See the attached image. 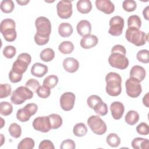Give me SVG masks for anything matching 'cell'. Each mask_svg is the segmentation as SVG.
Instances as JSON below:
<instances>
[{
  "mask_svg": "<svg viewBox=\"0 0 149 149\" xmlns=\"http://www.w3.org/2000/svg\"><path fill=\"white\" fill-rule=\"evenodd\" d=\"M58 80V77L56 75H49L44 79L43 81V85L51 89L57 85Z\"/></svg>",
  "mask_w": 149,
  "mask_h": 149,
  "instance_id": "obj_33",
  "label": "cell"
},
{
  "mask_svg": "<svg viewBox=\"0 0 149 149\" xmlns=\"http://www.w3.org/2000/svg\"><path fill=\"white\" fill-rule=\"evenodd\" d=\"M106 141L109 146L112 147H116L119 146L120 143V139L117 134L112 133L107 136Z\"/></svg>",
  "mask_w": 149,
  "mask_h": 149,
  "instance_id": "obj_28",
  "label": "cell"
},
{
  "mask_svg": "<svg viewBox=\"0 0 149 149\" xmlns=\"http://www.w3.org/2000/svg\"><path fill=\"white\" fill-rule=\"evenodd\" d=\"M73 134L77 137H83L87 133V127L83 123L76 124L73 129Z\"/></svg>",
  "mask_w": 149,
  "mask_h": 149,
  "instance_id": "obj_27",
  "label": "cell"
},
{
  "mask_svg": "<svg viewBox=\"0 0 149 149\" xmlns=\"http://www.w3.org/2000/svg\"><path fill=\"white\" fill-rule=\"evenodd\" d=\"M48 117L51 129H56L62 126V119L60 115L56 113H52L49 115Z\"/></svg>",
  "mask_w": 149,
  "mask_h": 149,
  "instance_id": "obj_23",
  "label": "cell"
},
{
  "mask_svg": "<svg viewBox=\"0 0 149 149\" xmlns=\"http://www.w3.org/2000/svg\"><path fill=\"white\" fill-rule=\"evenodd\" d=\"M101 101H102L101 98L97 95H91L89 96L87 100L88 106L93 109Z\"/></svg>",
  "mask_w": 149,
  "mask_h": 149,
  "instance_id": "obj_38",
  "label": "cell"
},
{
  "mask_svg": "<svg viewBox=\"0 0 149 149\" xmlns=\"http://www.w3.org/2000/svg\"><path fill=\"white\" fill-rule=\"evenodd\" d=\"M33 92L26 86H20L14 90L11 95L10 101L16 105H20L27 100L31 99Z\"/></svg>",
  "mask_w": 149,
  "mask_h": 149,
  "instance_id": "obj_4",
  "label": "cell"
},
{
  "mask_svg": "<svg viewBox=\"0 0 149 149\" xmlns=\"http://www.w3.org/2000/svg\"><path fill=\"white\" fill-rule=\"evenodd\" d=\"M98 42V37L93 34H89L83 37L81 39L80 44L84 49H90L95 47Z\"/></svg>",
  "mask_w": 149,
  "mask_h": 149,
  "instance_id": "obj_14",
  "label": "cell"
},
{
  "mask_svg": "<svg viewBox=\"0 0 149 149\" xmlns=\"http://www.w3.org/2000/svg\"><path fill=\"white\" fill-rule=\"evenodd\" d=\"M108 63L113 68L119 69H125L129 66L127 58L122 54L111 53L108 58Z\"/></svg>",
  "mask_w": 149,
  "mask_h": 149,
  "instance_id": "obj_7",
  "label": "cell"
},
{
  "mask_svg": "<svg viewBox=\"0 0 149 149\" xmlns=\"http://www.w3.org/2000/svg\"><path fill=\"white\" fill-rule=\"evenodd\" d=\"M32 125L35 130L42 133L48 132L51 129L48 116H39L35 118Z\"/></svg>",
  "mask_w": 149,
  "mask_h": 149,
  "instance_id": "obj_11",
  "label": "cell"
},
{
  "mask_svg": "<svg viewBox=\"0 0 149 149\" xmlns=\"http://www.w3.org/2000/svg\"><path fill=\"white\" fill-rule=\"evenodd\" d=\"M107 93L112 97H116L122 91V78L121 76L115 72H109L105 76Z\"/></svg>",
  "mask_w": 149,
  "mask_h": 149,
  "instance_id": "obj_1",
  "label": "cell"
},
{
  "mask_svg": "<svg viewBox=\"0 0 149 149\" xmlns=\"http://www.w3.org/2000/svg\"><path fill=\"white\" fill-rule=\"evenodd\" d=\"M63 67L66 72L69 73H74L79 68V63L76 59L68 57L63 60Z\"/></svg>",
  "mask_w": 149,
  "mask_h": 149,
  "instance_id": "obj_15",
  "label": "cell"
},
{
  "mask_svg": "<svg viewBox=\"0 0 149 149\" xmlns=\"http://www.w3.org/2000/svg\"><path fill=\"white\" fill-rule=\"evenodd\" d=\"M126 40L135 45L140 47L144 45L148 41V34L139 29L134 27H128L125 33Z\"/></svg>",
  "mask_w": 149,
  "mask_h": 149,
  "instance_id": "obj_2",
  "label": "cell"
},
{
  "mask_svg": "<svg viewBox=\"0 0 149 149\" xmlns=\"http://www.w3.org/2000/svg\"><path fill=\"white\" fill-rule=\"evenodd\" d=\"M56 10L60 18L63 19H69L73 13L72 1L65 0L59 1L56 5Z\"/></svg>",
  "mask_w": 149,
  "mask_h": 149,
  "instance_id": "obj_9",
  "label": "cell"
},
{
  "mask_svg": "<svg viewBox=\"0 0 149 149\" xmlns=\"http://www.w3.org/2000/svg\"><path fill=\"white\" fill-rule=\"evenodd\" d=\"M8 130L10 135L14 138L17 139L21 136L22 128L20 126L16 123H11L9 127Z\"/></svg>",
  "mask_w": 149,
  "mask_h": 149,
  "instance_id": "obj_31",
  "label": "cell"
},
{
  "mask_svg": "<svg viewBox=\"0 0 149 149\" xmlns=\"http://www.w3.org/2000/svg\"><path fill=\"white\" fill-rule=\"evenodd\" d=\"M137 59L143 63H148L149 62L148 51L147 49H141L136 54Z\"/></svg>",
  "mask_w": 149,
  "mask_h": 149,
  "instance_id": "obj_41",
  "label": "cell"
},
{
  "mask_svg": "<svg viewBox=\"0 0 149 149\" xmlns=\"http://www.w3.org/2000/svg\"><path fill=\"white\" fill-rule=\"evenodd\" d=\"M122 8L128 12H133L137 8V3L133 0H125L123 2Z\"/></svg>",
  "mask_w": 149,
  "mask_h": 149,
  "instance_id": "obj_43",
  "label": "cell"
},
{
  "mask_svg": "<svg viewBox=\"0 0 149 149\" xmlns=\"http://www.w3.org/2000/svg\"><path fill=\"white\" fill-rule=\"evenodd\" d=\"M35 143L33 139L26 137L22 140L17 145L18 149H32L34 147Z\"/></svg>",
  "mask_w": 149,
  "mask_h": 149,
  "instance_id": "obj_29",
  "label": "cell"
},
{
  "mask_svg": "<svg viewBox=\"0 0 149 149\" xmlns=\"http://www.w3.org/2000/svg\"><path fill=\"white\" fill-rule=\"evenodd\" d=\"M73 31L72 26L69 23H62L58 27V33L62 37H69L73 33Z\"/></svg>",
  "mask_w": 149,
  "mask_h": 149,
  "instance_id": "obj_20",
  "label": "cell"
},
{
  "mask_svg": "<svg viewBox=\"0 0 149 149\" xmlns=\"http://www.w3.org/2000/svg\"><path fill=\"white\" fill-rule=\"evenodd\" d=\"M114 52L119 53V54H122L123 55H126V51L124 46L120 44H117L114 45L111 49V53H114Z\"/></svg>",
  "mask_w": 149,
  "mask_h": 149,
  "instance_id": "obj_51",
  "label": "cell"
},
{
  "mask_svg": "<svg viewBox=\"0 0 149 149\" xmlns=\"http://www.w3.org/2000/svg\"><path fill=\"white\" fill-rule=\"evenodd\" d=\"M125 122L129 125H134L139 120V115L136 111L130 110L127 112L125 117Z\"/></svg>",
  "mask_w": 149,
  "mask_h": 149,
  "instance_id": "obj_24",
  "label": "cell"
},
{
  "mask_svg": "<svg viewBox=\"0 0 149 149\" xmlns=\"http://www.w3.org/2000/svg\"><path fill=\"white\" fill-rule=\"evenodd\" d=\"M40 57L44 62H50L55 57V52L50 48H45L40 52Z\"/></svg>",
  "mask_w": 149,
  "mask_h": 149,
  "instance_id": "obj_25",
  "label": "cell"
},
{
  "mask_svg": "<svg viewBox=\"0 0 149 149\" xmlns=\"http://www.w3.org/2000/svg\"><path fill=\"white\" fill-rule=\"evenodd\" d=\"M143 103L146 107H149V101H148V93H147L143 98Z\"/></svg>",
  "mask_w": 149,
  "mask_h": 149,
  "instance_id": "obj_53",
  "label": "cell"
},
{
  "mask_svg": "<svg viewBox=\"0 0 149 149\" xmlns=\"http://www.w3.org/2000/svg\"><path fill=\"white\" fill-rule=\"evenodd\" d=\"M76 29L78 34L82 37H84L90 34L91 31V25L88 20H81L77 23Z\"/></svg>",
  "mask_w": 149,
  "mask_h": 149,
  "instance_id": "obj_16",
  "label": "cell"
},
{
  "mask_svg": "<svg viewBox=\"0 0 149 149\" xmlns=\"http://www.w3.org/2000/svg\"><path fill=\"white\" fill-rule=\"evenodd\" d=\"M37 95L41 98H47L51 94V88L42 85L40 86L36 91Z\"/></svg>",
  "mask_w": 149,
  "mask_h": 149,
  "instance_id": "obj_40",
  "label": "cell"
},
{
  "mask_svg": "<svg viewBox=\"0 0 149 149\" xmlns=\"http://www.w3.org/2000/svg\"><path fill=\"white\" fill-rule=\"evenodd\" d=\"M22 77H23V74H19L17 73H16L11 70L9 73V80L13 83H16L20 81Z\"/></svg>",
  "mask_w": 149,
  "mask_h": 149,
  "instance_id": "obj_48",
  "label": "cell"
},
{
  "mask_svg": "<svg viewBox=\"0 0 149 149\" xmlns=\"http://www.w3.org/2000/svg\"><path fill=\"white\" fill-rule=\"evenodd\" d=\"M35 26L36 33L34 36L49 40V36L51 33V23L48 18L44 16L37 17L35 21Z\"/></svg>",
  "mask_w": 149,
  "mask_h": 149,
  "instance_id": "obj_3",
  "label": "cell"
},
{
  "mask_svg": "<svg viewBox=\"0 0 149 149\" xmlns=\"http://www.w3.org/2000/svg\"><path fill=\"white\" fill-rule=\"evenodd\" d=\"M12 91L11 86L9 84H0V98H5L10 95Z\"/></svg>",
  "mask_w": 149,
  "mask_h": 149,
  "instance_id": "obj_39",
  "label": "cell"
},
{
  "mask_svg": "<svg viewBox=\"0 0 149 149\" xmlns=\"http://www.w3.org/2000/svg\"><path fill=\"white\" fill-rule=\"evenodd\" d=\"M87 125L91 131L98 135L104 134L107 130L104 121L98 115H92L87 119Z\"/></svg>",
  "mask_w": 149,
  "mask_h": 149,
  "instance_id": "obj_5",
  "label": "cell"
},
{
  "mask_svg": "<svg viewBox=\"0 0 149 149\" xmlns=\"http://www.w3.org/2000/svg\"><path fill=\"white\" fill-rule=\"evenodd\" d=\"M29 65V64L26 62L17 58L16 60L13 63L11 70L16 73L23 74L27 69Z\"/></svg>",
  "mask_w": 149,
  "mask_h": 149,
  "instance_id": "obj_19",
  "label": "cell"
},
{
  "mask_svg": "<svg viewBox=\"0 0 149 149\" xmlns=\"http://www.w3.org/2000/svg\"><path fill=\"white\" fill-rule=\"evenodd\" d=\"M76 97L75 95L72 92L64 93L60 98V105L61 108L65 111H69L73 109Z\"/></svg>",
  "mask_w": 149,
  "mask_h": 149,
  "instance_id": "obj_10",
  "label": "cell"
},
{
  "mask_svg": "<svg viewBox=\"0 0 149 149\" xmlns=\"http://www.w3.org/2000/svg\"><path fill=\"white\" fill-rule=\"evenodd\" d=\"M95 6L98 10L107 15L113 13L115 10V5L109 0H97Z\"/></svg>",
  "mask_w": 149,
  "mask_h": 149,
  "instance_id": "obj_12",
  "label": "cell"
},
{
  "mask_svg": "<svg viewBox=\"0 0 149 149\" xmlns=\"http://www.w3.org/2000/svg\"><path fill=\"white\" fill-rule=\"evenodd\" d=\"M143 15L144 17L146 20H149V16H148V6H147L143 11Z\"/></svg>",
  "mask_w": 149,
  "mask_h": 149,
  "instance_id": "obj_54",
  "label": "cell"
},
{
  "mask_svg": "<svg viewBox=\"0 0 149 149\" xmlns=\"http://www.w3.org/2000/svg\"><path fill=\"white\" fill-rule=\"evenodd\" d=\"M136 131L140 135L146 136L149 133L148 125L145 122H141L137 126Z\"/></svg>",
  "mask_w": 149,
  "mask_h": 149,
  "instance_id": "obj_46",
  "label": "cell"
},
{
  "mask_svg": "<svg viewBox=\"0 0 149 149\" xmlns=\"http://www.w3.org/2000/svg\"><path fill=\"white\" fill-rule=\"evenodd\" d=\"M4 39L8 42L14 41L17 36V33L15 29H10L1 32Z\"/></svg>",
  "mask_w": 149,
  "mask_h": 149,
  "instance_id": "obj_32",
  "label": "cell"
},
{
  "mask_svg": "<svg viewBox=\"0 0 149 149\" xmlns=\"http://www.w3.org/2000/svg\"><path fill=\"white\" fill-rule=\"evenodd\" d=\"M126 93L131 98L138 97L142 91L140 81L133 77H130L125 83Z\"/></svg>",
  "mask_w": 149,
  "mask_h": 149,
  "instance_id": "obj_6",
  "label": "cell"
},
{
  "mask_svg": "<svg viewBox=\"0 0 149 149\" xmlns=\"http://www.w3.org/2000/svg\"><path fill=\"white\" fill-rule=\"evenodd\" d=\"M58 49L63 54H69L72 53L74 50V45L72 42L65 41L59 45Z\"/></svg>",
  "mask_w": 149,
  "mask_h": 149,
  "instance_id": "obj_26",
  "label": "cell"
},
{
  "mask_svg": "<svg viewBox=\"0 0 149 149\" xmlns=\"http://www.w3.org/2000/svg\"><path fill=\"white\" fill-rule=\"evenodd\" d=\"M15 8V5L12 0H3L1 2V9L5 13H11Z\"/></svg>",
  "mask_w": 149,
  "mask_h": 149,
  "instance_id": "obj_34",
  "label": "cell"
},
{
  "mask_svg": "<svg viewBox=\"0 0 149 149\" xmlns=\"http://www.w3.org/2000/svg\"><path fill=\"white\" fill-rule=\"evenodd\" d=\"M146 72L145 69L139 65L133 66L130 71V77L139 80L140 82L146 77Z\"/></svg>",
  "mask_w": 149,
  "mask_h": 149,
  "instance_id": "obj_18",
  "label": "cell"
},
{
  "mask_svg": "<svg viewBox=\"0 0 149 149\" xmlns=\"http://www.w3.org/2000/svg\"><path fill=\"white\" fill-rule=\"evenodd\" d=\"M17 58L23 60L24 61L26 62L29 65L31 61V57L30 55L28 53H25V52L21 53L19 55V56H17Z\"/></svg>",
  "mask_w": 149,
  "mask_h": 149,
  "instance_id": "obj_52",
  "label": "cell"
},
{
  "mask_svg": "<svg viewBox=\"0 0 149 149\" xmlns=\"http://www.w3.org/2000/svg\"><path fill=\"white\" fill-rule=\"evenodd\" d=\"M39 149H54L55 147L53 143L49 140H44L39 144Z\"/></svg>",
  "mask_w": 149,
  "mask_h": 149,
  "instance_id": "obj_49",
  "label": "cell"
},
{
  "mask_svg": "<svg viewBox=\"0 0 149 149\" xmlns=\"http://www.w3.org/2000/svg\"><path fill=\"white\" fill-rule=\"evenodd\" d=\"M77 10L83 14L89 13L92 9V4L89 0H80L76 4Z\"/></svg>",
  "mask_w": 149,
  "mask_h": 149,
  "instance_id": "obj_21",
  "label": "cell"
},
{
  "mask_svg": "<svg viewBox=\"0 0 149 149\" xmlns=\"http://www.w3.org/2000/svg\"><path fill=\"white\" fill-rule=\"evenodd\" d=\"M108 33L113 36H119L122 34L124 27V19L120 16H115L109 20Z\"/></svg>",
  "mask_w": 149,
  "mask_h": 149,
  "instance_id": "obj_8",
  "label": "cell"
},
{
  "mask_svg": "<svg viewBox=\"0 0 149 149\" xmlns=\"http://www.w3.org/2000/svg\"><path fill=\"white\" fill-rule=\"evenodd\" d=\"M13 111L12 104L7 101H2L0 104V113L3 116H8Z\"/></svg>",
  "mask_w": 149,
  "mask_h": 149,
  "instance_id": "obj_35",
  "label": "cell"
},
{
  "mask_svg": "<svg viewBox=\"0 0 149 149\" xmlns=\"http://www.w3.org/2000/svg\"><path fill=\"white\" fill-rule=\"evenodd\" d=\"M75 148V143L72 139H66L63 140L60 146V148L61 149H74Z\"/></svg>",
  "mask_w": 149,
  "mask_h": 149,
  "instance_id": "obj_47",
  "label": "cell"
},
{
  "mask_svg": "<svg viewBox=\"0 0 149 149\" xmlns=\"http://www.w3.org/2000/svg\"><path fill=\"white\" fill-rule=\"evenodd\" d=\"M29 2H30L29 0H24V1H22V0H19V1H18V0H16V2H17L19 5H21V6L26 5H27Z\"/></svg>",
  "mask_w": 149,
  "mask_h": 149,
  "instance_id": "obj_55",
  "label": "cell"
},
{
  "mask_svg": "<svg viewBox=\"0 0 149 149\" xmlns=\"http://www.w3.org/2000/svg\"><path fill=\"white\" fill-rule=\"evenodd\" d=\"M40 86L39 81L35 79H30L26 83V87L29 88L33 93L36 92Z\"/></svg>",
  "mask_w": 149,
  "mask_h": 149,
  "instance_id": "obj_45",
  "label": "cell"
},
{
  "mask_svg": "<svg viewBox=\"0 0 149 149\" xmlns=\"http://www.w3.org/2000/svg\"><path fill=\"white\" fill-rule=\"evenodd\" d=\"M93 109L96 113L101 116L105 115L107 114L108 111V106L105 102H103V101L98 104Z\"/></svg>",
  "mask_w": 149,
  "mask_h": 149,
  "instance_id": "obj_42",
  "label": "cell"
},
{
  "mask_svg": "<svg viewBox=\"0 0 149 149\" xmlns=\"http://www.w3.org/2000/svg\"><path fill=\"white\" fill-rule=\"evenodd\" d=\"M110 110L113 119L118 120L122 117L125 111V107L122 102L114 101L110 105Z\"/></svg>",
  "mask_w": 149,
  "mask_h": 149,
  "instance_id": "obj_13",
  "label": "cell"
},
{
  "mask_svg": "<svg viewBox=\"0 0 149 149\" xmlns=\"http://www.w3.org/2000/svg\"><path fill=\"white\" fill-rule=\"evenodd\" d=\"M16 54V49L12 45H6L3 49V55L8 59H11Z\"/></svg>",
  "mask_w": 149,
  "mask_h": 149,
  "instance_id": "obj_44",
  "label": "cell"
},
{
  "mask_svg": "<svg viewBox=\"0 0 149 149\" xmlns=\"http://www.w3.org/2000/svg\"><path fill=\"white\" fill-rule=\"evenodd\" d=\"M16 118L17 119L22 122H26L27 121H28L30 118H29L25 113L24 112H23V109L22 108H20L17 111V113H16Z\"/></svg>",
  "mask_w": 149,
  "mask_h": 149,
  "instance_id": "obj_50",
  "label": "cell"
},
{
  "mask_svg": "<svg viewBox=\"0 0 149 149\" xmlns=\"http://www.w3.org/2000/svg\"><path fill=\"white\" fill-rule=\"evenodd\" d=\"M128 27H134L139 29L141 26L140 17L136 15L130 16L127 19Z\"/></svg>",
  "mask_w": 149,
  "mask_h": 149,
  "instance_id": "obj_30",
  "label": "cell"
},
{
  "mask_svg": "<svg viewBox=\"0 0 149 149\" xmlns=\"http://www.w3.org/2000/svg\"><path fill=\"white\" fill-rule=\"evenodd\" d=\"M47 66L39 62L35 63L31 68V74L37 77H41L44 76L46 73H47Z\"/></svg>",
  "mask_w": 149,
  "mask_h": 149,
  "instance_id": "obj_17",
  "label": "cell"
},
{
  "mask_svg": "<svg viewBox=\"0 0 149 149\" xmlns=\"http://www.w3.org/2000/svg\"><path fill=\"white\" fill-rule=\"evenodd\" d=\"M22 109L25 114L30 118L32 115H34L37 112L38 106L35 103H29L26 105Z\"/></svg>",
  "mask_w": 149,
  "mask_h": 149,
  "instance_id": "obj_36",
  "label": "cell"
},
{
  "mask_svg": "<svg viewBox=\"0 0 149 149\" xmlns=\"http://www.w3.org/2000/svg\"><path fill=\"white\" fill-rule=\"evenodd\" d=\"M16 23L12 19H5L2 20L0 24V31L1 32L10 29H15Z\"/></svg>",
  "mask_w": 149,
  "mask_h": 149,
  "instance_id": "obj_37",
  "label": "cell"
},
{
  "mask_svg": "<svg viewBox=\"0 0 149 149\" xmlns=\"http://www.w3.org/2000/svg\"><path fill=\"white\" fill-rule=\"evenodd\" d=\"M148 140L141 137H136L132 141V146L134 149L148 148Z\"/></svg>",
  "mask_w": 149,
  "mask_h": 149,
  "instance_id": "obj_22",
  "label": "cell"
}]
</instances>
